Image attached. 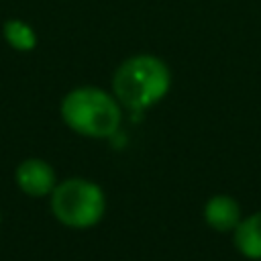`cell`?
<instances>
[{
    "instance_id": "obj_1",
    "label": "cell",
    "mask_w": 261,
    "mask_h": 261,
    "mask_svg": "<svg viewBox=\"0 0 261 261\" xmlns=\"http://www.w3.org/2000/svg\"><path fill=\"white\" fill-rule=\"evenodd\" d=\"M169 84V69L155 55H135L126 59L112 77L114 96L130 110H143L157 104L167 94Z\"/></svg>"
},
{
    "instance_id": "obj_2",
    "label": "cell",
    "mask_w": 261,
    "mask_h": 261,
    "mask_svg": "<svg viewBox=\"0 0 261 261\" xmlns=\"http://www.w3.org/2000/svg\"><path fill=\"white\" fill-rule=\"evenodd\" d=\"M61 116L71 130L92 139L112 137L122 120L118 102L92 86L71 90L61 102Z\"/></svg>"
},
{
    "instance_id": "obj_3",
    "label": "cell",
    "mask_w": 261,
    "mask_h": 261,
    "mask_svg": "<svg viewBox=\"0 0 261 261\" xmlns=\"http://www.w3.org/2000/svg\"><path fill=\"white\" fill-rule=\"evenodd\" d=\"M106 208L104 192L94 181L71 177L61 181L51 192V210L55 218L71 228L94 226Z\"/></svg>"
},
{
    "instance_id": "obj_4",
    "label": "cell",
    "mask_w": 261,
    "mask_h": 261,
    "mask_svg": "<svg viewBox=\"0 0 261 261\" xmlns=\"http://www.w3.org/2000/svg\"><path fill=\"white\" fill-rule=\"evenodd\" d=\"M16 184L29 196H47L55 188V171L43 159H27L16 169Z\"/></svg>"
},
{
    "instance_id": "obj_5",
    "label": "cell",
    "mask_w": 261,
    "mask_h": 261,
    "mask_svg": "<svg viewBox=\"0 0 261 261\" xmlns=\"http://www.w3.org/2000/svg\"><path fill=\"white\" fill-rule=\"evenodd\" d=\"M204 218L206 224L218 232L234 230L241 222V208L237 200H232L230 196H212L204 206Z\"/></svg>"
},
{
    "instance_id": "obj_6",
    "label": "cell",
    "mask_w": 261,
    "mask_h": 261,
    "mask_svg": "<svg viewBox=\"0 0 261 261\" xmlns=\"http://www.w3.org/2000/svg\"><path fill=\"white\" fill-rule=\"evenodd\" d=\"M234 245L241 255L261 259V212H253L234 228Z\"/></svg>"
},
{
    "instance_id": "obj_7",
    "label": "cell",
    "mask_w": 261,
    "mask_h": 261,
    "mask_svg": "<svg viewBox=\"0 0 261 261\" xmlns=\"http://www.w3.org/2000/svg\"><path fill=\"white\" fill-rule=\"evenodd\" d=\"M2 35L6 39V43L16 49V51H31L35 49L37 45V35L35 31L24 22V20H18V18H10L4 22L2 27Z\"/></svg>"
}]
</instances>
